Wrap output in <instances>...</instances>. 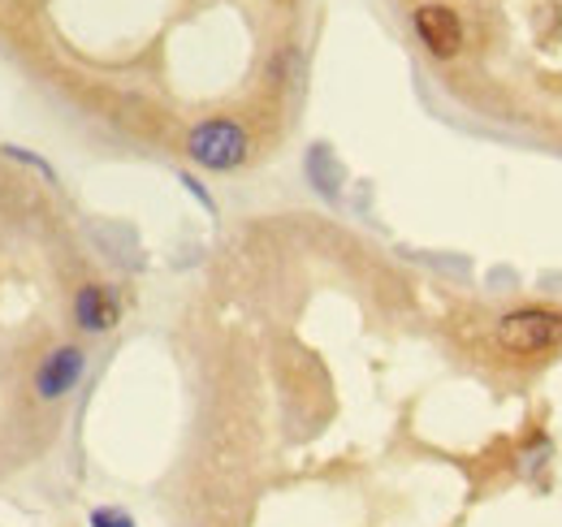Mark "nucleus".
<instances>
[{"instance_id":"1","label":"nucleus","mask_w":562,"mask_h":527,"mask_svg":"<svg viewBox=\"0 0 562 527\" xmlns=\"http://www.w3.org/2000/svg\"><path fill=\"white\" fill-rule=\"evenodd\" d=\"M493 341H497V350L510 355V359H541V355H554V350H562V312L559 307H541V303L515 307V312L497 316Z\"/></svg>"},{"instance_id":"2","label":"nucleus","mask_w":562,"mask_h":527,"mask_svg":"<svg viewBox=\"0 0 562 527\" xmlns=\"http://www.w3.org/2000/svg\"><path fill=\"white\" fill-rule=\"evenodd\" d=\"M187 156L209 173H234L251 160V134L238 117H204L187 134Z\"/></svg>"},{"instance_id":"3","label":"nucleus","mask_w":562,"mask_h":527,"mask_svg":"<svg viewBox=\"0 0 562 527\" xmlns=\"http://www.w3.org/2000/svg\"><path fill=\"white\" fill-rule=\"evenodd\" d=\"M412 26H416L420 44L437 57V61L459 57V48H463V18H459L450 4L428 0V4H420V9L412 13Z\"/></svg>"},{"instance_id":"4","label":"nucleus","mask_w":562,"mask_h":527,"mask_svg":"<svg viewBox=\"0 0 562 527\" xmlns=\"http://www.w3.org/2000/svg\"><path fill=\"white\" fill-rule=\"evenodd\" d=\"M82 372H87L82 346H57L35 368V397L40 402H61L66 394H74V385L82 381Z\"/></svg>"},{"instance_id":"5","label":"nucleus","mask_w":562,"mask_h":527,"mask_svg":"<svg viewBox=\"0 0 562 527\" xmlns=\"http://www.w3.org/2000/svg\"><path fill=\"white\" fill-rule=\"evenodd\" d=\"M122 321V299L113 294V285L87 281L74 290V325L82 333H113Z\"/></svg>"},{"instance_id":"6","label":"nucleus","mask_w":562,"mask_h":527,"mask_svg":"<svg viewBox=\"0 0 562 527\" xmlns=\"http://www.w3.org/2000/svg\"><path fill=\"white\" fill-rule=\"evenodd\" d=\"M303 173H307V182L316 187V195H325V199L342 195V165H338V156H334L325 143H316V147L307 152Z\"/></svg>"},{"instance_id":"7","label":"nucleus","mask_w":562,"mask_h":527,"mask_svg":"<svg viewBox=\"0 0 562 527\" xmlns=\"http://www.w3.org/2000/svg\"><path fill=\"white\" fill-rule=\"evenodd\" d=\"M87 524L91 527H139L135 524V515L122 511V506H95V511L87 515Z\"/></svg>"},{"instance_id":"8","label":"nucleus","mask_w":562,"mask_h":527,"mask_svg":"<svg viewBox=\"0 0 562 527\" xmlns=\"http://www.w3.org/2000/svg\"><path fill=\"white\" fill-rule=\"evenodd\" d=\"M182 187H187L191 195L200 199V203H204L209 212H216V203H212V195H209V191H204V187H200V182H195V178H191V173H182Z\"/></svg>"}]
</instances>
